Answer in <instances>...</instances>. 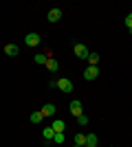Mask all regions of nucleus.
<instances>
[{
  "label": "nucleus",
  "instance_id": "17",
  "mask_svg": "<svg viewBox=\"0 0 132 147\" xmlns=\"http://www.w3.org/2000/svg\"><path fill=\"white\" fill-rule=\"evenodd\" d=\"M53 141H55L57 145H62L64 143V132H55V138H53Z\"/></svg>",
  "mask_w": 132,
  "mask_h": 147
},
{
  "label": "nucleus",
  "instance_id": "20",
  "mask_svg": "<svg viewBox=\"0 0 132 147\" xmlns=\"http://www.w3.org/2000/svg\"><path fill=\"white\" fill-rule=\"evenodd\" d=\"M73 147H82V145H73Z\"/></svg>",
  "mask_w": 132,
  "mask_h": 147
},
{
  "label": "nucleus",
  "instance_id": "16",
  "mask_svg": "<svg viewBox=\"0 0 132 147\" xmlns=\"http://www.w3.org/2000/svg\"><path fill=\"white\" fill-rule=\"evenodd\" d=\"M33 61H35V64H46V61H49V57L42 55V53H38V55L33 57Z\"/></svg>",
  "mask_w": 132,
  "mask_h": 147
},
{
  "label": "nucleus",
  "instance_id": "2",
  "mask_svg": "<svg viewBox=\"0 0 132 147\" xmlns=\"http://www.w3.org/2000/svg\"><path fill=\"white\" fill-rule=\"evenodd\" d=\"M99 77V68L97 66H88L86 70H84V79L86 81H93V79H97Z\"/></svg>",
  "mask_w": 132,
  "mask_h": 147
},
{
  "label": "nucleus",
  "instance_id": "11",
  "mask_svg": "<svg viewBox=\"0 0 132 147\" xmlns=\"http://www.w3.org/2000/svg\"><path fill=\"white\" fill-rule=\"evenodd\" d=\"M86 147H97V136L95 134H86Z\"/></svg>",
  "mask_w": 132,
  "mask_h": 147
},
{
  "label": "nucleus",
  "instance_id": "9",
  "mask_svg": "<svg viewBox=\"0 0 132 147\" xmlns=\"http://www.w3.org/2000/svg\"><path fill=\"white\" fill-rule=\"evenodd\" d=\"M42 136L46 138V141H53V138H55V129H53V127H44L42 129Z\"/></svg>",
  "mask_w": 132,
  "mask_h": 147
},
{
  "label": "nucleus",
  "instance_id": "19",
  "mask_svg": "<svg viewBox=\"0 0 132 147\" xmlns=\"http://www.w3.org/2000/svg\"><path fill=\"white\" fill-rule=\"evenodd\" d=\"M126 24H128V31H132V13L126 16Z\"/></svg>",
  "mask_w": 132,
  "mask_h": 147
},
{
  "label": "nucleus",
  "instance_id": "7",
  "mask_svg": "<svg viewBox=\"0 0 132 147\" xmlns=\"http://www.w3.org/2000/svg\"><path fill=\"white\" fill-rule=\"evenodd\" d=\"M18 53H20L18 44H7V46H5V55H9V57H18Z\"/></svg>",
  "mask_w": 132,
  "mask_h": 147
},
{
  "label": "nucleus",
  "instance_id": "14",
  "mask_svg": "<svg viewBox=\"0 0 132 147\" xmlns=\"http://www.w3.org/2000/svg\"><path fill=\"white\" fill-rule=\"evenodd\" d=\"M75 145L86 147V134H75Z\"/></svg>",
  "mask_w": 132,
  "mask_h": 147
},
{
  "label": "nucleus",
  "instance_id": "12",
  "mask_svg": "<svg viewBox=\"0 0 132 147\" xmlns=\"http://www.w3.org/2000/svg\"><path fill=\"white\" fill-rule=\"evenodd\" d=\"M46 68H49L51 73H57V68H60V64H57V59H49V61H46Z\"/></svg>",
  "mask_w": 132,
  "mask_h": 147
},
{
  "label": "nucleus",
  "instance_id": "5",
  "mask_svg": "<svg viewBox=\"0 0 132 147\" xmlns=\"http://www.w3.org/2000/svg\"><path fill=\"white\" fill-rule=\"evenodd\" d=\"M40 42H42V40H40V33H29V35L24 37V44H26V46H38Z\"/></svg>",
  "mask_w": 132,
  "mask_h": 147
},
{
  "label": "nucleus",
  "instance_id": "3",
  "mask_svg": "<svg viewBox=\"0 0 132 147\" xmlns=\"http://www.w3.org/2000/svg\"><path fill=\"white\" fill-rule=\"evenodd\" d=\"M68 110L73 117H82V101H77V99H73L68 103Z\"/></svg>",
  "mask_w": 132,
  "mask_h": 147
},
{
  "label": "nucleus",
  "instance_id": "13",
  "mask_svg": "<svg viewBox=\"0 0 132 147\" xmlns=\"http://www.w3.org/2000/svg\"><path fill=\"white\" fill-rule=\"evenodd\" d=\"M42 119H44L42 110H40V112H33V114H31V123H42Z\"/></svg>",
  "mask_w": 132,
  "mask_h": 147
},
{
  "label": "nucleus",
  "instance_id": "4",
  "mask_svg": "<svg viewBox=\"0 0 132 147\" xmlns=\"http://www.w3.org/2000/svg\"><path fill=\"white\" fill-rule=\"evenodd\" d=\"M75 55L79 57V59H88L90 51L86 49V44H75Z\"/></svg>",
  "mask_w": 132,
  "mask_h": 147
},
{
  "label": "nucleus",
  "instance_id": "1",
  "mask_svg": "<svg viewBox=\"0 0 132 147\" xmlns=\"http://www.w3.org/2000/svg\"><path fill=\"white\" fill-rule=\"evenodd\" d=\"M57 88H60L62 92H68V94H70L73 90H75V88H73V81H70V79H66V77L57 79Z\"/></svg>",
  "mask_w": 132,
  "mask_h": 147
},
{
  "label": "nucleus",
  "instance_id": "15",
  "mask_svg": "<svg viewBox=\"0 0 132 147\" xmlns=\"http://www.w3.org/2000/svg\"><path fill=\"white\" fill-rule=\"evenodd\" d=\"M88 64H90V66H97V64H99V55H97V53H90V55H88Z\"/></svg>",
  "mask_w": 132,
  "mask_h": 147
},
{
  "label": "nucleus",
  "instance_id": "18",
  "mask_svg": "<svg viewBox=\"0 0 132 147\" xmlns=\"http://www.w3.org/2000/svg\"><path fill=\"white\" fill-rule=\"evenodd\" d=\"M77 123H79L82 127H84V125H88V117H86V114H82V117H77Z\"/></svg>",
  "mask_w": 132,
  "mask_h": 147
},
{
  "label": "nucleus",
  "instance_id": "8",
  "mask_svg": "<svg viewBox=\"0 0 132 147\" xmlns=\"http://www.w3.org/2000/svg\"><path fill=\"white\" fill-rule=\"evenodd\" d=\"M55 105H53V103H46V105H44V108H42V114H44V117H53V114H55Z\"/></svg>",
  "mask_w": 132,
  "mask_h": 147
},
{
  "label": "nucleus",
  "instance_id": "6",
  "mask_svg": "<svg viewBox=\"0 0 132 147\" xmlns=\"http://www.w3.org/2000/svg\"><path fill=\"white\" fill-rule=\"evenodd\" d=\"M46 18H49V22H60V20H62V9H57V7H55V9H51Z\"/></svg>",
  "mask_w": 132,
  "mask_h": 147
},
{
  "label": "nucleus",
  "instance_id": "10",
  "mask_svg": "<svg viewBox=\"0 0 132 147\" xmlns=\"http://www.w3.org/2000/svg\"><path fill=\"white\" fill-rule=\"evenodd\" d=\"M51 127L55 129V132H64V127H66V123H64L62 119H55V121H53V125H51Z\"/></svg>",
  "mask_w": 132,
  "mask_h": 147
}]
</instances>
